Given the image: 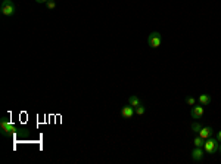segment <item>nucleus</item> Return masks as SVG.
Returning a JSON list of instances; mask_svg holds the SVG:
<instances>
[{
    "label": "nucleus",
    "instance_id": "obj_1",
    "mask_svg": "<svg viewBox=\"0 0 221 164\" xmlns=\"http://www.w3.org/2000/svg\"><path fill=\"white\" fill-rule=\"evenodd\" d=\"M0 129H2V135L5 137H10L16 133V126L9 121V117L3 116L0 120Z\"/></svg>",
    "mask_w": 221,
    "mask_h": 164
},
{
    "label": "nucleus",
    "instance_id": "obj_2",
    "mask_svg": "<svg viewBox=\"0 0 221 164\" xmlns=\"http://www.w3.org/2000/svg\"><path fill=\"white\" fill-rule=\"evenodd\" d=\"M203 149L208 154H217L218 149H220V141L217 137H208L205 139V144H203Z\"/></svg>",
    "mask_w": 221,
    "mask_h": 164
},
{
    "label": "nucleus",
    "instance_id": "obj_3",
    "mask_svg": "<svg viewBox=\"0 0 221 164\" xmlns=\"http://www.w3.org/2000/svg\"><path fill=\"white\" fill-rule=\"evenodd\" d=\"M0 12L3 16H14L16 12V6H15L14 0H3L0 5Z\"/></svg>",
    "mask_w": 221,
    "mask_h": 164
},
{
    "label": "nucleus",
    "instance_id": "obj_4",
    "mask_svg": "<svg viewBox=\"0 0 221 164\" xmlns=\"http://www.w3.org/2000/svg\"><path fill=\"white\" fill-rule=\"evenodd\" d=\"M147 44H149L152 49H158L162 44V34L161 33H158V31L150 33L149 37H147Z\"/></svg>",
    "mask_w": 221,
    "mask_h": 164
},
{
    "label": "nucleus",
    "instance_id": "obj_5",
    "mask_svg": "<svg viewBox=\"0 0 221 164\" xmlns=\"http://www.w3.org/2000/svg\"><path fill=\"white\" fill-rule=\"evenodd\" d=\"M203 112H205V108H203V105H193L192 107V111H190V116H192V118H201L202 116H203Z\"/></svg>",
    "mask_w": 221,
    "mask_h": 164
},
{
    "label": "nucleus",
    "instance_id": "obj_6",
    "mask_svg": "<svg viewBox=\"0 0 221 164\" xmlns=\"http://www.w3.org/2000/svg\"><path fill=\"white\" fill-rule=\"evenodd\" d=\"M134 114H136V109L130 103L125 105V107H122V109H121V116L124 117V118H133Z\"/></svg>",
    "mask_w": 221,
    "mask_h": 164
},
{
    "label": "nucleus",
    "instance_id": "obj_7",
    "mask_svg": "<svg viewBox=\"0 0 221 164\" xmlns=\"http://www.w3.org/2000/svg\"><path fill=\"white\" fill-rule=\"evenodd\" d=\"M203 157H205V149L194 146V149L192 151V160H193V161H202Z\"/></svg>",
    "mask_w": 221,
    "mask_h": 164
},
{
    "label": "nucleus",
    "instance_id": "obj_8",
    "mask_svg": "<svg viewBox=\"0 0 221 164\" xmlns=\"http://www.w3.org/2000/svg\"><path fill=\"white\" fill-rule=\"evenodd\" d=\"M212 133H214V130H212V127H209V126H208V127H202V129H201V132H199L198 135H199L201 137H203V139H208V137H211V136H212Z\"/></svg>",
    "mask_w": 221,
    "mask_h": 164
},
{
    "label": "nucleus",
    "instance_id": "obj_9",
    "mask_svg": "<svg viewBox=\"0 0 221 164\" xmlns=\"http://www.w3.org/2000/svg\"><path fill=\"white\" fill-rule=\"evenodd\" d=\"M198 101H199V103H201V105L207 107V105H209V103H211V96L207 95V93H202V95H199Z\"/></svg>",
    "mask_w": 221,
    "mask_h": 164
},
{
    "label": "nucleus",
    "instance_id": "obj_10",
    "mask_svg": "<svg viewBox=\"0 0 221 164\" xmlns=\"http://www.w3.org/2000/svg\"><path fill=\"white\" fill-rule=\"evenodd\" d=\"M128 103H130L131 107H134V108H136V107L141 105V101H140V99H139V98H137L136 95H131L130 98H128Z\"/></svg>",
    "mask_w": 221,
    "mask_h": 164
},
{
    "label": "nucleus",
    "instance_id": "obj_11",
    "mask_svg": "<svg viewBox=\"0 0 221 164\" xmlns=\"http://www.w3.org/2000/svg\"><path fill=\"white\" fill-rule=\"evenodd\" d=\"M203 144H205V139H203V137H201L199 135L193 139V145H194V146H198V148H203Z\"/></svg>",
    "mask_w": 221,
    "mask_h": 164
},
{
    "label": "nucleus",
    "instance_id": "obj_12",
    "mask_svg": "<svg viewBox=\"0 0 221 164\" xmlns=\"http://www.w3.org/2000/svg\"><path fill=\"white\" fill-rule=\"evenodd\" d=\"M190 129H192V132H193V133H199V132H201V129H202V124L198 123V121H194V123H192Z\"/></svg>",
    "mask_w": 221,
    "mask_h": 164
},
{
    "label": "nucleus",
    "instance_id": "obj_13",
    "mask_svg": "<svg viewBox=\"0 0 221 164\" xmlns=\"http://www.w3.org/2000/svg\"><path fill=\"white\" fill-rule=\"evenodd\" d=\"M136 114L137 116H143L145 112H146V107H143V105H139V107H136Z\"/></svg>",
    "mask_w": 221,
    "mask_h": 164
},
{
    "label": "nucleus",
    "instance_id": "obj_14",
    "mask_svg": "<svg viewBox=\"0 0 221 164\" xmlns=\"http://www.w3.org/2000/svg\"><path fill=\"white\" fill-rule=\"evenodd\" d=\"M186 103L190 105V107H193V105H196V99H194L193 96H187L186 98Z\"/></svg>",
    "mask_w": 221,
    "mask_h": 164
},
{
    "label": "nucleus",
    "instance_id": "obj_15",
    "mask_svg": "<svg viewBox=\"0 0 221 164\" xmlns=\"http://www.w3.org/2000/svg\"><path fill=\"white\" fill-rule=\"evenodd\" d=\"M46 7L49 9V11L55 9V7H56V2H55V0H49V2L46 3Z\"/></svg>",
    "mask_w": 221,
    "mask_h": 164
},
{
    "label": "nucleus",
    "instance_id": "obj_16",
    "mask_svg": "<svg viewBox=\"0 0 221 164\" xmlns=\"http://www.w3.org/2000/svg\"><path fill=\"white\" fill-rule=\"evenodd\" d=\"M217 139H218V141H220V142H221V130H220V132H218V133H217Z\"/></svg>",
    "mask_w": 221,
    "mask_h": 164
},
{
    "label": "nucleus",
    "instance_id": "obj_17",
    "mask_svg": "<svg viewBox=\"0 0 221 164\" xmlns=\"http://www.w3.org/2000/svg\"><path fill=\"white\" fill-rule=\"evenodd\" d=\"M37 3H46V0H35Z\"/></svg>",
    "mask_w": 221,
    "mask_h": 164
},
{
    "label": "nucleus",
    "instance_id": "obj_18",
    "mask_svg": "<svg viewBox=\"0 0 221 164\" xmlns=\"http://www.w3.org/2000/svg\"><path fill=\"white\" fill-rule=\"evenodd\" d=\"M218 152H220V154H221V145H220V149H218Z\"/></svg>",
    "mask_w": 221,
    "mask_h": 164
},
{
    "label": "nucleus",
    "instance_id": "obj_19",
    "mask_svg": "<svg viewBox=\"0 0 221 164\" xmlns=\"http://www.w3.org/2000/svg\"><path fill=\"white\" fill-rule=\"evenodd\" d=\"M47 2H49V0H46V3H47Z\"/></svg>",
    "mask_w": 221,
    "mask_h": 164
}]
</instances>
